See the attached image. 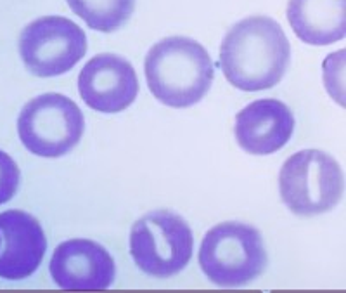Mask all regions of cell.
Segmentation results:
<instances>
[{
  "instance_id": "cell-1",
  "label": "cell",
  "mask_w": 346,
  "mask_h": 293,
  "mask_svg": "<svg viewBox=\"0 0 346 293\" xmlns=\"http://www.w3.org/2000/svg\"><path fill=\"white\" fill-rule=\"evenodd\" d=\"M291 61L282 26L268 16H249L228 30L220 45V68L230 85L244 92L277 85Z\"/></svg>"
},
{
  "instance_id": "cell-2",
  "label": "cell",
  "mask_w": 346,
  "mask_h": 293,
  "mask_svg": "<svg viewBox=\"0 0 346 293\" xmlns=\"http://www.w3.org/2000/svg\"><path fill=\"white\" fill-rule=\"evenodd\" d=\"M147 87L170 108H189L209 90L215 77L208 50L187 36H168L154 43L144 61Z\"/></svg>"
},
{
  "instance_id": "cell-3",
  "label": "cell",
  "mask_w": 346,
  "mask_h": 293,
  "mask_svg": "<svg viewBox=\"0 0 346 293\" xmlns=\"http://www.w3.org/2000/svg\"><path fill=\"white\" fill-rule=\"evenodd\" d=\"M268 262L261 232L244 222H221L208 231L199 248V265L216 286L235 288L261 276Z\"/></svg>"
},
{
  "instance_id": "cell-4",
  "label": "cell",
  "mask_w": 346,
  "mask_h": 293,
  "mask_svg": "<svg viewBox=\"0 0 346 293\" xmlns=\"http://www.w3.org/2000/svg\"><path fill=\"white\" fill-rule=\"evenodd\" d=\"M344 181L339 163L318 149L289 156L279 172V193L296 215L310 217L332 210L343 198Z\"/></svg>"
},
{
  "instance_id": "cell-5",
  "label": "cell",
  "mask_w": 346,
  "mask_h": 293,
  "mask_svg": "<svg viewBox=\"0 0 346 293\" xmlns=\"http://www.w3.org/2000/svg\"><path fill=\"white\" fill-rule=\"evenodd\" d=\"M192 250V229L175 212H149L131 227L130 255L147 276L171 278L178 274L190 262Z\"/></svg>"
},
{
  "instance_id": "cell-6",
  "label": "cell",
  "mask_w": 346,
  "mask_h": 293,
  "mask_svg": "<svg viewBox=\"0 0 346 293\" xmlns=\"http://www.w3.org/2000/svg\"><path fill=\"white\" fill-rule=\"evenodd\" d=\"M85 130L82 109L69 97L48 92L23 106L17 116V135L29 153L59 158L80 142Z\"/></svg>"
},
{
  "instance_id": "cell-7",
  "label": "cell",
  "mask_w": 346,
  "mask_h": 293,
  "mask_svg": "<svg viewBox=\"0 0 346 293\" xmlns=\"http://www.w3.org/2000/svg\"><path fill=\"white\" fill-rule=\"evenodd\" d=\"M87 50V35L75 21L62 16H43L24 26L19 56L35 77H57L69 71Z\"/></svg>"
},
{
  "instance_id": "cell-8",
  "label": "cell",
  "mask_w": 346,
  "mask_h": 293,
  "mask_svg": "<svg viewBox=\"0 0 346 293\" xmlns=\"http://www.w3.org/2000/svg\"><path fill=\"white\" fill-rule=\"evenodd\" d=\"M83 102L100 113H119L138 94L137 73L125 57L116 54L94 56L78 77Z\"/></svg>"
},
{
  "instance_id": "cell-9",
  "label": "cell",
  "mask_w": 346,
  "mask_h": 293,
  "mask_svg": "<svg viewBox=\"0 0 346 293\" xmlns=\"http://www.w3.org/2000/svg\"><path fill=\"white\" fill-rule=\"evenodd\" d=\"M50 276L64 290H104L116 276V265L102 244L90 239H68L50 258Z\"/></svg>"
},
{
  "instance_id": "cell-10",
  "label": "cell",
  "mask_w": 346,
  "mask_h": 293,
  "mask_svg": "<svg viewBox=\"0 0 346 293\" xmlns=\"http://www.w3.org/2000/svg\"><path fill=\"white\" fill-rule=\"evenodd\" d=\"M0 278L19 281L31 276L47 250V239L40 222L23 210L0 213Z\"/></svg>"
},
{
  "instance_id": "cell-11",
  "label": "cell",
  "mask_w": 346,
  "mask_h": 293,
  "mask_svg": "<svg viewBox=\"0 0 346 293\" xmlns=\"http://www.w3.org/2000/svg\"><path fill=\"white\" fill-rule=\"evenodd\" d=\"M237 144L249 154H272L289 142L294 132V115L277 99H260L242 108L235 116Z\"/></svg>"
},
{
  "instance_id": "cell-12",
  "label": "cell",
  "mask_w": 346,
  "mask_h": 293,
  "mask_svg": "<svg viewBox=\"0 0 346 293\" xmlns=\"http://www.w3.org/2000/svg\"><path fill=\"white\" fill-rule=\"evenodd\" d=\"M287 21L304 43L339 42L346 35V0H289Z\"/></svg>"
},
{
  "instance_id": "cell-13",
  "label": "cell",
  "mask_w": 346,
  "mask_h": 293,
  "mask_svg": "<svg viewBox=\"0 0 346 293\" xmlns=\"http://www.w3.org/2000/svg\"><path fill=\"white\" fill-rule=\"evenodd\" d=\"M71 11L95 31L111 33L133 14L135 0H66Z\"/></svg>"
},
{
  "instance_id": "cell-14",
  "label": "cell",
  "mask_w": 346,
  "mask_h": 293,
  "mask_svg": "<svg viewBox=\"0 0 346 293\" xmlns=\"http://www.w3.org/2000/svg\"><path fill=\"white\" fill-rule=\"evenodd\" d=\"M21 182V172L16 161L0 149V205L11 201Z\"/></svg>"
},
{
  "instance_id": "cell-15",
  "label": "cell",
  "mask_w": 346,
  "mask_h": 293,
  "mask_svg": "<svg viewBox=\"0 0 346 293\" xmlns=\"http://www.w3.org/2000/svg\"><path fill=\"white\" fill-rule=\"evenodd\" d=\"M0 244H2V238H0Z\"/></svg>"
}]
</instances>
